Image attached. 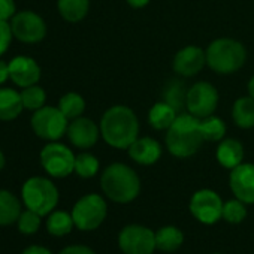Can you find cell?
<instances>
[{
    "label": "cell",
    "instance_id": "24",
    "mask_svg": "<svg viewBox=\"0 0 254 254\" xmlns=\"http://www.w3.org/2000/svg\"><path fill=\"white\" fill-rule=\"evenodd\" d=\"M57 8L63 20L69 23H78L87 17L90 0H59Z\"/></svg>",
    "mask_w": 254,
    "mask_h": 254
},
{
    "label": "cell",
    "instance_id": "29",
    "mask_svg": "<svg viewBox=\"0 0 254 254\" xmlns=\"http://www.w3.org/2000/svg\"><path fill=\"white\" fill-rule=\"evenodd\" d=\"M100 163L96 156L90 153H81L75 157V174L81 178H93L97 175Z\"/></svg>",
    "mask_w": 254,
    "mask_h": 254
},
{
    "label": "cell",
    "instance_id": "2",
    "mask_svg": "<svg viewBox=\"0 0 254 254\" xmlns=\"http://www.w3.org/2000/svg\"><path fill=\"white\" fill-rule=\"evenodd\" d=\"M100 187L106 199L114 203H130L141 193L138 174L124 163H111L100 175Z\"/></svg>",
    "mask_w": 254,
    "mask_h": 254
},
{
    "label": "cell",
    "instance_id": "36",
    "mask_svg": "<svg viewBox=\"0 0 254 254\" xmlns=\"http://www.w3.org/2000/svg\"><path fill=\"white\" fill-rule=\"evenodd\" d=\"M21 254H53V253L42 245H30Z\"/></svg>",
    "mask_w": 254,
    "mask_h": 254
},
{
    "label": "cell",
    "instance_id": "26",
    "mask_svg": "<svg viewBox=\"0 0 254 254\" xmlns=\"http://www.w3.org/2000/svg\"><path fill=\"white\" fill-rule=\"evenodd\" d=\"M200 132L205 141L217 142L221 141L226 135V124L220 117L209 115L200 120Z\"/></svg>",
    "mask_w": 254,
    "mask_h": 254
},
{
    "label": "cell",
    "instance_id": "3",
    "mask_svg": "<svg viewBox=\"0 0 254 254\" xmlns=\"http://www.w3.org/2000/svg\"><path fill=\"white\" fill-rule=\"evenodd\" d=\"M203 141L200 120L189 112L177 117L165 136L168 151L177 159H189L194 156L200 150Z\"/></svg>",
    "mask_w": 254,
    "mask_h": 254
},
{
    "label": "cell",
    "instance_id": "28",
    "mask_svg": "<svg viewBox=\"0 0 254 254\" xmlns=\"http://www.w3.org/2000/svg\"><path fill=\"white\" fill-rule=\"evenodd\" d=\"M59 109L67 120H75L85 111V100L78 93H66L59 102Z\"/></svg>",
    "mask_w": 254,
    "mask_h": 254
},
{
    "label": "cell",
    "instance_id": "15",
    "mask_svg": "<svg viewBox=\"0 0 254 254\" xmlns=\"http://www.w3.org/2000/svg\"><path fill=\"white\" fill-rule=\"evenodd\" d=\"M206 64V51L196 45H187L180 50L172 62L174 72L180 76L190 78L197 75Z\"/></svg>",
    "mask_w": 254,
    "mask_h": 254
},
{
    "label": "cell",
    "instance_id": "27",
    "mask_svg": "<svg viewBox=\"0 0 254 254\" xmlns=\"http://www.w3.org/2000/svg\"><path fill=\"white\" fill-rule=\"evenodd\" d=\"M187 88L186 84L178 81V79H172L166 84L165 90H163V100L168 102L172 108L177 109V112L183 108H186V100H187Z\"/></svg>",
    "mask_w": 254,
    "mask_h": 254
},
{
    "label": "cell",
    "instance_id": "30",
    "mask_svg": "<svg viewBox=\"0 0 254 254\" xmlns=\"http://www.w3.org/2000/svg\"><path fill=\"white\" fill-rule=\"evenodd\" d=\"M221 218L229 224H241L247 218V206L239 199H230L223 203Z\"/></svg>",
    "mask_w": 254,
    "mask_h": 254
},
{
    "label": "cell",
    "instance_id": "32",
    "mask_svg": "<svg viewBox=\"0 0 254 254\" xmlns=\"http://www.w3.org/2000/svg\"><path fill=\"white\" fill-rule=\"evenodd\" d=\"M41 220H42V215H39L38 212H35L32 209H26L20 214V217L17 220L18 230L24 235H33L39 230Z\"/></svg>",
    "mask_w": 254,
    "mask_h": 254
},
{
    "label": "cell",
    "instance_id": "38",
    "mask_svg": "<svg viewBox=\"0 0 254 254\" xmlns=\"http://www.w3.org/2000/svg\"><path fill=\"white\" fill-rule=\"evenodd\" d=\"M127 5L135 8V9H141V8H145L148 3H150V0H126Z\"/></svg>",
    "mask_w": 254,
    "mask_h": 254
},
{
    "label": "cell",
    "instance_id": "39",
    "mask_svg": "<svg viewBox=\"0 0 254 254\" xmlns=\"http://www.w3.org/2000/svg\"><path fill=\"white\" fill-rule=\"evenodd\" d=\"M248 94L254 99V75H253L251 79L248 81Z\"/></svg>",
    "mask_w": 254,
    "mask_h": 254
},
{
    "label": "cell",
    "instance_id": "16",
    "mask_svg": "<svg viewBox=\"0 0 254 254\" xmlns=\"http://www.w3.org/2000/svg\"><path fill=\"white\" fill-rule=\"evenodd\" d=\"M9 78L21 88L36 85L41 79V67L32 57L18 56L9 62Z\"/></svg>",
    "mask_w": 254,
    "mask_h": 254
},
{
    "label": "cell",
    "instance_id": "25",
    "mask_svg": "<svg viewBox=\"0 0 254 254\" xmlns=\"http://www.w3.org/2000/svg\"><path fill=\"white\" fill-rule=\"evenodd\" d=\"M75 227L73 218L70 212L66 211H53L51 214H48L47 218V230L50 235L53 236H64L67 233L72 232V229Z\"/></svg>",
    "mask_w": 254,
    "mask_h": 254
},
{
    "label": "cell",
    "instance_id": "10",
    "mask_svg": "<svg viewBox=\"0 0 254 254\" xmlns=\"http://www.w3.org/2000/svg\"><path fill=\"white\" fill-rule=\"evenodd\" d=\"M223 200L220 194L211 189H202L193 193L189 202L190 214L202 224L212 226L223 215Z\"/></svg>",
    "mask_w": 254,
    "mask_h": 254
},
{
    "label": "cell",
    "instance_id": "14",
    "mask_svg": "<svg viewBox=\"0 0 254 254\" xmlns=\"http://www.w3.org/2000/svg\"><path fill=\"white\" fill-rule=\"evenodd\" d=\"M66 133L72 145L81 150H88L97 144L100 136V127L87 117H78L75 120H70Z\"/></svg>",
    "mask_w": 254,
    "mask_h": 254
},
{
    "label": "cell",
    "instance_id": "37",
    "mask_svg": "<svg viewBox=\"0 0 254 254\" xmlns=\"http://www.w3.org/2000/svg\"><path fill=\"white\" fill-rule=\"evenodd\" d=\"M9 78V63L0 60V84H3Z\"/></svg>",
    "mask_w": 254,
    "mask_h": 254
},
{
    "label": "cell",
    "instance_id": "12",
    "mask_svg": "<svg viewBox=\"0 0 254 254\" xmlns=\"http://www.w3.org/2000/svg\"><path fill=\"white\" fill-rule=\"evenodd\" d=\"M11 29L14 38L26 44L41 42L47 35L45 21L32 11H21L12 17Z\"/></svg>",
    "mask_w": 254,
    "mask_h": 254
},
{
    "label": "cell",
    "instance_id": "40",
    "mask_svg": "<svg viewBox=\"0 0 254 254\" xmlns=\"http://www.w3.org/2000/svg\"><path fill=\"white\" fill-rule=\"evenodd\" d=\"M6 165V159H5V154L0 151V171H2Z\"/></svg>",
    "mask_w": 254,
    "mask_h": 254
},
{
    "label": "cell",
    "instance_id": "22",
    "mask_svg": "<svg viewBox=\"0 0 254 254\" xmlns=\"http://www.w3.org/2000/svg\"><path fill=\"white\" fill-rule=\"evenodd\" d=\"M232 118L239 129L254 127V99L250 94L235 100L232 106Z\"/></svg>",
    "mask_w": 254,
    "mask_h": 254
},
{
    "label": "cell",
    "instance_id": "1",
    "mask_svg": "<svg viewBox=\"0 0 254 254\" xmlns=\"http://www.w3.org/2000/svg\"><path fill=\"white\" fill-rule=\"evenodd\" d=\"M99 127L103 141L117 150H127L139 138L138 117L133 109L124 105H115L106 109Z\"/></svg>",
    "mask_w": 254,
    "mask_h": 254
},
{
    "label": "cell",
    "instance_id": "4",
    "mask_svg": "<svg viewBox=\"0 0 254 254\" xmlns=\"http://www.w3.org/2000/svg\"><path fill=\"white\" fill-rule=\"evenodd\" d=\"M247 60L245 47L232 38H218L206 48V64L218 75L238 72Z\"/></svg>",
    "mask_w": 254,
    "mask_h": 254
},
{
    "label": "cell",
    "instance_id": "33",
    "mask_svg": "<svg viewBox=\"0 0 254 254\" xmlns=\"http://www.w3.org/2000/svg\"><path fill=\"white\" fill-rule=\"evenodd\" d=\"M12 38L14 35H12L11 24H8V21L0 20V56L5 54V51L9 48Z\"/></svg>",
    "mask_w": 254,
    "mask_h": 254
},
{
    "label": "cell",
    "instance_id": "17",
    "mask_svg": "<svg viewBox=\"0 0 254 254\" xmlns=\"http://www.w3.org/2000/svg\"><path fill=\"white\" fill-rule=\"evenodd\" d=\"M129 157L142 166H151L162 157V145L153 138H138L129 148Z\"/></svg>",
    "mask_w": 254,
    "mask_h": 254
},
{
    "label": "cell",
    "instance_id": "9",
    "mask_svg": "<svg viewBox=\"0 0 254 254\" xmlns=\"http://www.w3.org/2000/svg\"><path fill=\"white\" fill-rule=\"evenodd\" d=\"M75 157L72 150L54 141L41 151V165L48 175L54 178H66L75 172Z\"/></svg>",
    "mask_w": 254,
    "mask_h": 254
},
{
    "label": "cell",
    "instance_id": "5",
    "mask_svg": "<svg viewBox=\"0 0 254 254\" xmlns=\"http://www.w3.org/2000/svg\"><path fill=\"white\" fill-rule=\"evenodd\" d=\"M21 197L27 209L45 217L56 209L60 194L51 180L44 177H32L24 183Z\"/></svg>",
    "mask_w": 254,
    "mask_h": 254
},
{
    "label": "cell",
    "instance_id": "23",
    "mask_svg": "<svg viewBox=\"0 0 254 254\" xmlns=\"http://www.w3.org/2000/svg\"><path fill=\"white\" fill-rule=\"evenodd\" d=\"M21 212L20 199L8 190H0V226L17 223Z\"/></svg>",
    "mask_w": 254,
    "mask_h": 254
},
{
    "label": "cell",
    "instance_id": "6",
    "mask_svg": "<svg viewBox=\"0 0 254 254\" xmlns=\"http://www.w3.org/2000/svg\"><path fill=\"white\" fill-rule=\"evenodd\" d=\"M70 214L76 229L91 232L100 227L105 221L108 215V203L100 194L90 193L76 200Z\"/></svg>",
    "mask_w": 254,
    "mask_h": 254
},
{
    "label": "cell",
    "instance_id": "18",
    "mask_svg": "<svg viewBox=\"0 0 254 254\" xmlns=\"http://www.w3.org/2000/svg\"><path fill=\"white\" fill-rule=\"evenodd\" d=\"M217 162L224 168V169H233L238 165L242 163L244 160V147L238 139L227 138L221 139V142L217 147L215 153Z\"/></svg>",
    "mask_w": 254,
    "mask_h": 254
},
{
    "label": "cell",
    "instance_id": "20",
    "mask_svg": "<svg viewBox=\"0 0 254 254\" xmlns=\"http://www.w3.org/2000/svg\"><path fill=\"white\" fill-rule=\"evenodd\" d=\"M21 93L12 88H0V121H12L23 111Z\"/></svg>",
    "mask_w": 254,
    "mask_h": 254
},
{
    "label": "cell",
    "instance_id": "35",
    "mask_svg": "<svg viewBox=\"0 0 254 254\" xmlns=\"http://www.w3.org/2000/svg\"><path fill=\"white\" fill-rule=\"evenodd\" d=\"M59 254H96V251L93 248H90L88 245L75 244V245H69V247L63 248Z\"/></svg>",
    "mask_w": 254,
    "mask_h": 254
},
{
    "label": "cell",
    "instance_id": "13",
    "mask_svg": "<svg viewBox=\"0 0 254 254\" xmlns=\"http://www.w3.org/2000/svg\"><path fill=\"white\" fill-rule=\"evenodd\" d=\"M229 187L236 199L245 205L254 203V165L241 163L230 171Z\"/></svg>",
    "mask_w": 254,
    "mask_h": 254
},
{
    "label": "cell",
    "instance_id": "8",
    "mask_svg": "<svg viewBox=\"0 0 254 254\" xmlns=\"http://www.w3.org/2000/svg\"><path fill=\"white\" fill-rule=\"evenodd\" d=\"M67 121L69 120L59 108L42 106L41 109L35 111L32 117V129L39 138L54 142L63 138L67 132Z\"/></svg>",
    "mask_w": 254,
    "mask_h": 254
},
{
    "label": "cell",
    "instance_id": "41",
    "mask_svg": "<svg viewBox=\"0 0 254 254\" xmlns=\"http://www.w3.org/2000/svg\"><path fill=\"white\" fill-rule=\"evenodd\" d=\"M212 254H223V253H212Z\"/></svg>",
    "mask_w": 254,
    "mask_h": 254
},
{
    "label": "cell",
    "instance_id": "21",
    "mask_svg": "<svg viewBox=\"0 0 254 254\" xmlns=\"http://www.w3.org/2000/svg\"><path fill=\"white\" fill-rule=\"evenodd\" d=\"M184 244V232L177 226H163L156 232V247L163 253H174Z\"/></svg>",
    "mask_w": 254,
    "mask_h": 254
},
{
    "label": "cell",
    "instance_id": "34",
    "mask_svg": "<svg viewBox=\"0 0 254 254\" xmlns=\"http://www.w3.org/2000/svg\"><path fill=\"white\" fill-rule=\"evenodd\" d=\"M17 14V6L14 0H0V20L8 21Z\"/></svg>",
    "mask_w": 254,
    "mask_h": 254
},
{
    "label": "cell",
    "instance_id": "31",
    "mask_svg": "<svg viewBox=\"0 0 254 254\" xmlns=\"http://www.w3.org/2000/svg\"><path fill=\"white\" fill-rule=\"evenodd\" d=\"M21 100H23V106L26 109L30 111H38L45 105L47 100V93L44 88L38 87V85H30L23 88L21 91Z\"/></svg>",
    "mask_w": 254,
    "mask_h": 254
},
{
    "label": "cell",
    "instance_id": "11",
    "mask_svg": "<svg viewBox=\"0 0 254 254\" xmlns=\"http://www.w3.org/2000/svg\"><path fill=\"white\" fill-rule=\"evenodd\" d=\"M217 106H218V91L212 84L206 81H200L196 82L191 88H189L186 108L189 114H191L193 117L202 120L205 117L214 115Z\"/></svg>",
    "mask_w": 254,
    "mask_h": 254
},
{
    "label": "cell",
    "instance_id": "19",
    "mask_svg": "<svg viewBox=\"0 0 254 254\" xmlns=\"http://www.w3.org/2000/svg\"><path fill=\"white\" fill-rule=\"evenodd\" d=\"M178 112L168 102L162 100L151 106L148 112V123L154 130H168L177 120Z\"/></svg>",
    "mask_w": 254,
    "mask_h": 254
},
{
    "label": "cell",
    "instance_id": "7",
    "mask_svg": "<svg viewBox=\"0 0 254 254\" xmlns=\"http://www.w3.org/2000/svg\"><path fill=\"white\" fill-rule=\"evenodd\" d=\"M118 248L123 254H153L156 247V232L142 224H127L117 236Z\"/></svg>",
    "mask_w": 254,
    "mask_h": 254
}]
</instances>
